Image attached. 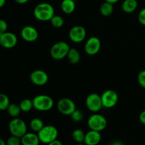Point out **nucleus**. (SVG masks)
<instances>
[{
	"mask_svg": "<svg viewBox=\"0 0 145 145\" xmlns=\"http://www.w3.org/2000/svg\"><path fill=\"white\" fill-rule=\"evenodd\" d=\"M33 15L40 21H50L55 15V9L50 3L42 2L37 4L33 10Z\"/></svg>",
	"mask_w": 145,
	"mask_h": 145,
	"instance_id": "nucleus-1",
	"label": "nucleus"
},
{
	"mask_svg": "<svg viewBox=\"0 0 145 145\" xmlns=\"http://www.w3.org/2000/svg\"><path fill=\"white\" fill-rule=\"evenodd\" d=\"M40 142L42 144H48L53 140L57 139L58 130L53 125H45L38 133Z\"/></svg>",
	"mask_w": 145,
	"mask_h": 145,
	"instance_id": "nucleus-2",
	"label": "nucleus"
},
{
	"mask_svg": "<svg viewBox=\"0 0 145 145\" xmlns=\"http://www.w3.org/2000/svg\"><path fill=\"white\" fill-rule=\"evenodd\" d=\"M33 108L39 111H48L52 108L54 101L48 95L40 94L35 96L33 99Z\"/></svg>",
	"mask_w": 145,
	"mask_h": 145,
	"instance_id": "nucleus-3",
	"label": "nucleus"
},
{
	"mask_svg": "<svg viewBox=\"0 0 145 145\" xmlns=\"http://www.w3.org/2000/svg\"><path fill=\"white\" fill-rule=\"evenodd\" d=\"M107 124L108 122L106 118L103 115L97 113H93V114L89 116L87 120V125L89 129L98 132L104 130L107 127Z\"/></svg>",
	"mask_w": 145,
	"mask_h": 145,
	"instance_id": "nucleus-4",
	"label": "nucleus"
},
{
	"mask_svg": "<svg viewBox=\"0 0 145 145\" xmlns=\"http://www.w3.org/2000/svg\"><path fill=\"white\" fill-rule=\"evenodd\" d=\"M8 130L11 135L21 138L27 133V125L22 119L14 118L8 123Z\"/></svg>",
	"mask_w": 145,
	"mask_h": 145,
	"instance_id": "nucleus-5",
	"label": "nucleus"
},
{
	"mask_svg": "<svg viewBox=\"0 0 145 145\" xmlns=\"http://www.w3.org/2000/svg\"><path fill=\"white\" fill-rule=\"evenodd\" d=\"M70 47L64 41L55 42L50 49V55L55 60H60L67 56Z\"/></svg>",
	"mask_w": 145,
	"mask_h": 145,
	"instance_id": "nucleus-6",
	"label": "nucleus"
},
{
	"mask_svg": "<svg viewBox=\"0 0 145 145\" xmlns=\"http://www.w3.org/2000/svg\"><path fill=\"white\" fill-rule=\"evenodd\" d=\"M102 105L106 108H112L118 102V95L113 89H108L105 91L101 96Z\"/></svg>",
	"mask_w": 145,
	"mask_h": 145,
	"instance_id": "nucleus-7",
	"label": "nucleus"
},
{
	"mask_svg": "<svg viewBox=\"0 0 145 145\" xmlns=\"http://www.w3.org/2000/svg\"><path fill=\"white\" fill-rule=\"evenodd\" d=\"M59 113L65 116H71L76 110V105L74 102L68 98H62L59 99L57 104Z\"/></svg>",
	"mask_w": 145,
	"mask_h": 145,
	"instance_id": "nucleus-8",
	"label": "nucleus"
},
{
	"mask_svg": "<svg viewBox=\"0 0 145 145\" xmlns=\"http://www.w3.org/2000/svg\"><path fill=\"white\" fill-rule=\"evenodd\" d=\"M85 103L88 110L93 113H97L103 108L101 97L100 95L96 93H92L88 95Z\"/></svg>",
	"mask_w": 145,
	"mask_h": 145,
	"instance_id": "nucleus-9",
	"label": "nucleus"
},
{
	"mask_svg": "<svg viewBox=\"0 0 145 145\" xmlns=\"http://www.w3.org/2000/svg\"><path fill=\"white\" fill-rule=\"evenodd\" d=\"M101 40L96 36H91L86 40L84 45L85 52L90 56L96 55L101 50Z\"/></svg>",
	"mask_w": 145,
	"mask_h": 145,
	"instance_id": "nucleus-10",
	"label": "nucleus"
},
{
	"mask_svg": "<svg viewBox=\"0 0 145 145\" xmlns=\"http://www.w3.org/2000/svg\"><path fill=\"white\" fill-rule=\"evenodd\" d=\"M86 36V31L82 25H75L69 30V38L74 42H82L84 40Z\"/></svg>",
	"mask_w": 145,
	"mask_h": 145,
	"instance_id": "nucleus-11",
	"label": "nucleus"
},
{
	"mask_svg": "<svg viewBox=\"0 0 145 145\" xmlns=\"http://www.w3.org/2000/svg\"><path fill=\"white\" fill-rule=\"evenodd\" d=\"M30 79L33 84L41 86L48 83L49 76L45 71L42 69H36L31 72L30 75Z\"/></svg>",
	"mask_w": 145,
	"mask_h": 145,
	"instance_id": "nucleus-12",
	"label": "nucleus"
},
{
	"mask_svg": "<svg viewBox=\"0 0 145 145\" xmlns=\"http://www.w3.org/2000/svg\"><path fill=\"white\" fill-rule=\"evenodd\" d=\"M18 42V38L16 35L11 32L4 33L2 34H0V45L3 48L10 49L13 48L16 45Z\"/></svg>",
	"mask_w": 145,
	"mask_h": 145,
	"instance_id": "nucleus-13",
	"label": "nucleus"
},
{
	"mask_svg": "<svg viewBox=\"0 0 145 145\" xmlns=\"http://www.w3.org/2000/svg\"><path fill=\"white\" fill-rule=\"evenodd\" d=\"M38 31L32 25H25L21 29V36L26 42H34L38 38Z\"/></svg>",
	"mask_w": 145,
	"mask_h": 145,
	"instance_id": "nucleus-14",
	"label": "nucleus"
},
{
	"mask_svg": "<svg viewBox=\"0 0 145 145\" xmlns=\"http://www.w3.org/2000/svg\"><path fill=\"white\" fill-rule=\"evenodd\" d=\"M101 140V132L90 130L86 133L84 138V143L86 145H98Z\"/></svg>",
	"mask_w": 145,
	"mask_h": 145,
	"instance_id": "nucleus-15",
	"label": "nucleus"
},
{
	"mask_svg": "<svg viewBox=\"0 0 145 145\" xmlns=\"http://www.w3.org/2000/svg\"><path fill=\"white\" fill-rule=\"evenodd\" d=\"M21 145H39L40 140L38 134L35 133L27 132L22 137H21Z\"/></svg>",
	"mask_w": 145,
	"mask_h": 145,
	"instance_id": "nucleus-16",
	"label": "nucleus"
},
{
	"mask_svg": "<svg viewBox=\"0 0 145 145\" xmlns=\"http://www.w3.org/2000/svg\"><path fill=\"white\" fill-rule=\"evenodd\" d=\"M138 7V3L137 0H124L122 3V10L125 13L131 14L133 13Z\"/></svg>",
	"mask_w": 145,
	"mask_h": 145,
	"instance_id": "nucleus-17",
	"label": "nucleus"
},
{
	"mask_svg": "<svg viewBox=\"0 0 145 145\" xmlns=\"http://www.w3.org/2000/svg\"><path fill=\"white\" fill-rule=\"evenodd\" d=\"M61 8L65 14H72L76 8L75 1L74 0H62Z\"/></svg>",
	"mask_w": 145,
	"mask_h": 145,
	"instance_id": "nucleus-18",
	"label": "nucleus"
},
{
	"mask_svg": "<svg viewBox=\"0 0 145 145\" xmlns=\"http://www.w3.org/2000/svg\"><path fill=\"white\" fill-rule=\"evenodd\" d=\"M68 60L72 65H76V64L79 63V61L81 59V55L80 52L74 48H70L69 52L67 54Z\"/></svg>",
	"mask_w": 145,
	"mask_h": 145,
	"instance_id": "nucleus-19",
	"label": "nucleus"
},
{
	"mask_svg": "<svg viewBox=\"0 0 145 145\" xmlns=\"http://www.w3.org/2000/svg\"><path fill=\"white\" fill-rule=\"evenodd\" d=\"M113 11H114V7H113V4H111V3L105 1L101 5L100 12L103 16H110L113 14Z\"/></svg>",
	"mask_w": 145,
	"mask_h": 145,
	"instance_id": "nucleus-20",
	"label": "nucleus"
},
{
	"mask_svg": "<svg viewBox=\"0 0 145 145\" xmlns=\"http://www.w3.org/2000/svg\"><path fill=\"white\" fill-rule=\"evenodd\" d=\"M44 126L43 121L38 118H33L30 122V128L34 133H38Z\"/></svg>",
	"mask_w": 145,
	"mask_h": 145,
	"instance_id": "nucleus-21",
	"label": "nucleus"
},
{
	"mask_svg": "<svg viewBox=\"0 0 145 145\" xmlns=\"http://www.w3.org/2000/svg\"><path fill=\"white\" fill-rule=\"evenodd\" d=\"M85 135L86 133H84V132L81 129H75L72 132V137L74 141L76 142L78 144H80V143H84V142Z\"/></svg>",
	"mask_w": 145,
	"mask_h": 145,
	"instance_id": "nucleus-22",
	"label": "nucleus"
},
{
	"mask_svg": "<svg viewBox=\"0 0 145 145\" xmlns=\"http://www.w3.org/2000/svg\"><path fill=\"white\" fill-rule=\"evenodd\" d=\"M7 110L8 114L12 118H18V116L22 112L19 105L15 104V103H10L8 107L7 108Z\"/></svg>",
	"mask_w": 145,
	"mask_h": 145,
	"instance_id": "nucleus-23",
	"label": "nucleus"
},
{
	"mask_svg": "<svg viewBox=\"0 0 145 145\" xmlns=\"http://www.w3.org/2000/svg\"><path fill=\"white\" fill-rule=\"evenodd\" d=\"M20 108L22 112L24 113H28V112L31 111L32 108H33V100L30 99H24L20 102L19 104Z\"/></svg>",
	"mask_w": 145,
	"mask_h": 145,
	"instance_id": "nucleus-24",
	"label": "nucleus"
},
{
	"mask_svg": "<svg viewBox=\"0 0 145 145\" xmlns=\"http://www.w3.org/2000/svg\"><path fill=\"white\" fill-rule=\"evenodd\" d=\"M50 23L52 26L55 28H60L65 24V20L61 16L54 15L50 19Z\"/></svg>",
	"mask_w": 145,
	"mask_h": 145,
	"instance_id": "nucleus-25",
	"label": "nucleus"
},
{
	"mask_svg": "<svg viewBox=\"0 0 145 145\" xmlns=\"http://www.w3.org/2000/svg\"><path fill=\"white\" fill-rule=\"evenodd\" d=\"M10 105V101L8 96L4 93H0V110H7Z\"/></svg>",
	"mask_w": 145,
	"mask_h": 145,
	"instance_id": "nucleus-26",
	"label": "nucleus"
},
{
	"mask_svg": "<svg viewBox=\"0 0 145 145\" xmlns=\"http://www.w3.org/2000/svg\"><path fill=\"white\" fill-rule=\"evenodd\" d=\"M70 116L72 120L75 123H79V122L82 121V120L84 119V114L82 111L80 110H77V109H76Z\"/></svg>",
	"mask_w": 145,
	"mask_h": 145,
	"instance_id": "nucleus-27",
	"label": "nucleus"
},
{
	"mask_svg": "<svg viewBox=\"0 0 145 145\" xmlns=\"http://www.w3.org/2000/svg\"><path fill=\"white\" fill-rule=\"evenodd\" d=\"M7 145H21V138L16 136L11 135L6 142Z\"/></svg>",
	"mask_w": 145,
	"mask_h": 145,
	"instance_id": "nucleus-28",
	"label": "nucleus"
},
{
	"mask_svg": "<svg viewBox=\"0 0 145 145\" xmlns=\"http://www.w3.org/2000/svg\"><path fill=\"white\" fill-rule=\"evenodd\" d=\"M137 82L141 87L145 89V70H142L139 72L137 76Z\"/></svg>",
	"mask_w": 145,
	"mask_h": 145,
	"instance_id": "nucleus-29",
	"label": "nucleus"
},
{
	"mask_svg": "<svg viewBox=\"0 0 145 145\" xmlns=\"http://www.w3.org/2000/svg\"><path fill=\"white\" fill-rule=\"evenodd\" d=\"M8 28V24L5 20L0 19V34L7 32Z\"/></svg>",
	"mask_w": 145,
	"mask_h": 145,
	"instance_id": "nucleus-30",
	"label": "nucleus"
},
{
	"mask_svg": "<svg viewBox=\"0 0 145 145\" xmlns=\"http://www.w3.org/2000/svg\"><path fill=\"white\" fill-rule=\"evenodd\" d=\"M138 21L142 25L145 26V8H142V9L139 12Z\"/></svg>",
	"mask_w": 145,
	"mask_h": 145,
	"instance_id": "nucleus-31",
	"label": "nucleus"
},
{
	"mask_svg": "<svg viewBox=\"0 0 145 145\" xmlns=\"http://www.w3.org/2000/svg\"><path fill=\"white\" fill-rule=\"evenodd\" d=\"M139 120H140V123L142 124L145 125V110L141 112V113L140 114V116H139Z\"/></svg>",
	"mask_w": 145,
	"mask_h": 145,
	"instance_id": "nucleus-32",
	"label": "nucleus"
},
{
	"mask_svg": "<svg viewBox=\"0 0 145 145\" xmlns=\"http://www.w3.org/2000/svg\"><path fill=\"white\" fill-rule=\"evenodd\" d=\"M48 145H63V144H62V142L60 141V140L56 139V140H53L52 142H50L49 144H48Z\"/></svg>",
	"mask_w": 145,
	"mask_h": 145,
	"instance_id": "nucleus-33",
	"label": "nucleus"
},
{
	"mask_svg": "<svg viewBox=\"0 0 145 145\" xmlns=\"http://www.w3.org/2000/svg\"><path fill=\"white\" fill-rule=\"evenodd\" d=\"M15 2H16L18 4H25L28 2L29 0H14Z\"/></svg>",
	"mask_w": 145,
	"mask_h": 145,
	"instance_id": "nucleus-34",
	"label": "nucleus"
},
{
	"mask_svg": "<svg viewBox=\"0 0 145 145\" xmlns=\"http://www.w3.org/2000/svg\"><path fill=\"white\" fill-rule=\"evenodd\" d=\"M110 145H124L121 141H119V140H116V141L113 142Z\"/></svg>",
	"mask_w": 145,
	"mask_h": 145,
	"instance_id": "nucleus-35",
	"label": "nucleus"
},
{
	"mask_svg": "<svg viewBox=\"0 0 145 145\" xmlns=\"http://www.w3.org/2000/svg\"><path fill=\"white\" fill-rule=\"evenodd\" d=\"M118 1H119V0H105V1H107V2L111 3V4H116V3H117Z\"/></svg>",
	"mask_w": 145,
	"mask_h": 145,
	"instance_id": "nucleus-36",
	"label": "nucleus"
},
{
	"mask_svg": "<svg viewBox=\"0 0 145 145\" xmlns=\"http://www.w3.org/2000/svg\"><path fill=\"white\" fill-rule=\"evenodd\" d=\"M6 4V0H0V8L3 7Z\"/></svg>",
	"mask_w": 145,
	"mask_h": 145,
	"instance_id": "nucleus-37",
	"label": "nucleus"
},
{
	"mask_svg": "<svg viewBox=\"0 0 145 145\" xmlns=\"http://www.w3.org/2000/svg\"><path fill=\"white\" fill-rule=\"evenodd\" d=\"M0 145H7L6 142L1 138H0Z\"/></svg>",
	"mask_w": 145,
	"mask_h": 145,
	"instance_id": "nucleus-38",
	"label": "nucleus"
},
{
	"mask_svg": "<svg viewBox=\"0 0 145 145\" xmlns=\"http://www.w3.org/2000/svg\"><path fill=\"white\" fill-rule=\"evenodd\" d=\"M77 145H86L84 143H80V144H77Z\"/></svg>",
	"mask_w": 145,
	"mask_h": 145,
	"instance_id": "nucleus-39",
	"label": "nucleus"
},
{
	"mask_svg": "<svg viewBox=\"0 0 145 145\" xmlns=\"http://www.w3.org/2000/svg\"><path fill=\"white\" fill-rule=\"evenodd\" d=\"M74 1H76V0H74Z\"/></svg>",
	"mask_w": 145,
	"mask_h": 145,
	"instance_id": "nucleus-40",
	"label": "nucleus"
},
{
	"mask_svg": "<svg viewBox=\"0 0 145 145\" xmlns=\"http://www.w3.org/2000/svg\"><path fill=\"white\" fill-rule=\"evenodd\" d=\"M0 46H1V45H0Z\"/></svg>",
	"mask_w": 145,
	"mask_h": 145,
	"instance_id": "nucleus-41",
	"label": "nucleus"
}]
</instances>
